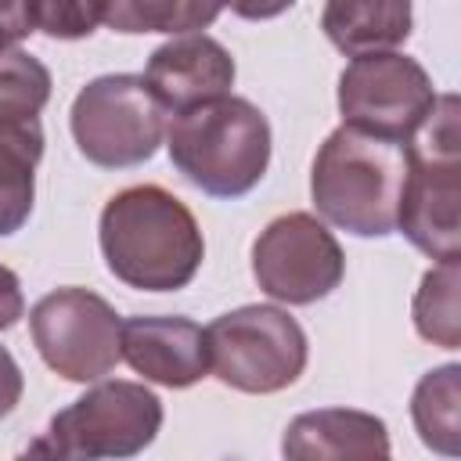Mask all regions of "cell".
Masks as SVG:
<instances>
[{
  "mask_svg": "<svg viewBox=\"0 0 461 461\" xmlns=\"http://www.w3.org/2000/svg\"><path fill=\"white\" fill-rule=\"evenodd\" d=\"M43 151L0 144V238L25 227L36 198V162Z\"/></svg>",
  "mask_w": 461,
  "mask_h": 461,
  "instance_id": "d6986e66",
  "label": "cell"
},
{
  "mask_svg": "<svg viewBox=\"0 0 461 461\" xmlns=\"http://www.w3.org/2000/svg\"><path fill=\"white\" fill-rule=\"evenodd\" d=\"M407 173L411 144L339 126L313 155L310 198L331 227L357 238H385L396 230Z\"/></svg>",
  "mask_w": 461,
  "mask_h": 461,
  "instance_id": "7a4b0ae2",
  "label": "cell"
},
{
  "mask_svg": "<svg viewBox=\"0 0 461 461\" xmlns=\"http://www.w3.org/2000/svg\"><path fill=\"white\" fill-rule=\"evenodd\" d=\"M79 155L101 169H130L148 162L166 137V112L144 76L112 72L90 79L68 112Z\"/></svg>",
  "mask_w": 461,
  "mask_h": 461,
  "instance_id": "52a82bcc",
  "label": "cell"
},
{
  "mask_svg": "<svg viewBox=\"0 0 461 461\" xmlns=\"http://www.w3.org/2000/svg\"><path fill=\"white\" fill-rule=\"evenodd\" d=\"M50 101V72L22 47L0 54V144L43 151L40 112Z\"/></svg>",
  "mask_w": 461,
  "mask_h": 461,
  "instance_id": "9a60e30c",
  "label": "cell"
},
{
  "mask_svg": "<svg viewBox=\"0 0 461 461\" xmlns=\"http://www.w3.org/2000/svg\"><path fill=\"white\" fill-rule=\"evenodd\" d=\"M234 76L238 68L230 50L205 32L173 36L169 43L151 50L144 68L148 90L155 94L162 112H173V115L198 108L205 101L227 97L234 86Z\"/></svg>",
  "mask_w": 461,
  "mask_h": 461,
  "instance_id": "8fae6325",
  "label": "cell"
},
{
  "mask_svg": "<svg viewBox=\"0 0 461 461\" xmlns=\"http://www.w3.org/2000/svg\"><path fill=\"white\" fill-rule=\"evenodd\" d=\"M252 277L270 299L310 306L342 285L346 256L324 220L310 212H285L252 241Z\"/></svg>",
  "mask_w": 461,
  "mask_h": 461,
  "instance_id": "30bf717a",
  "label": "cell"
},
{
  "mask_svg": "<svg viewBox=\"0 0 461 461\" xmlns=\"http://www.w3.org/2000/svg\"><path fill=\"white\" fill-rule=\"evenodd\" d=\"M32 29L47 32L50 40H83L97 25H104V4H76V0H43L25 4Z\"/></svg>",
  "mask_w": 461,
  "mask_h": 461,
  "instance_id": "ffe728a7",
  "label": "cell"
},
{
  "mask_svg": "<svg viewBox=\"0 0 461 461\" xmlns=\"http://www.w3.org/2000/svg\"><path fill=\"white\" fill-rule=\"evenodd\" d=\"M457 407H461V367L457 364L432 367L418 378L414 396H411V421H414L421 443L439 457L461 454Z\"/></svg>",
  "mask_w": 461,
  "mask_h": 461,
  "instance_id": "2e32d148",
  "label": "cell"
},
{
  "mask_svg": "<svg viewBox=\"0 0 461 461\" xmlns=\"http://www.w3.org/2000/svg\"><path fill=\"white\" fill-rule=\"evenodd\" d=\"M32 29V18H29V7L25 4H0V54L7 47H18Z\"/></svg>",
  "mask_w": 461,
  "mask_h": 461,
  "instance_id": "603a6c76",
  "label": "cell"
},
{
  "mask_svg": "<svg viewBox=\"0 0 461 461\" xmlns=\"http://www.w3.org/2000/svg\"><path fill=\"white\" fill-rule=\"evenodd\" d=\"M32 346L65 382H101L122 357V321L108 299L90 288H54L29 310Z\"/></svg>",
  "mask_w": 461,
  "mask_h": 461,
  "instance_id": "9c48e42d",
  "label": "cell"
},
{
  "mask_svg": "<svg viewBox=\"0 0 461 461\" xmlns=\"http://www.w3.org/2000/svg\"><path fill=\"white\" fill-rule=\"evenodd\" d=\"M25 313V295H22V281L11 267L0 263V331L14 328Z\"/></svg>",
  "mask_w": 461,
  "mask_h": 461,
  "instance_id": "44dd1931",
  "label": "cell"
},
{
  "mask_svg": "<svg viewBox=\"0 0 461 461\" xmlns=\"http://www.w3.org/2000/svg\"><path fill=\"white\" fill-rule=\"evenodd\" d=\"M209 371L238 393L270 396L299 382L310 342L303 324L270 303H249L220 313L205 328Z\"/></svg>",
  "mask_w": 461,
  "mask_h": 461,
  "instance_id": "8992f818",
  "label": "cell"
},
{
  "mask_svg": "<svg viewBox=\"0 0 461 461\" xmlns=\"http://www.w3.org/2000/svg\"><path fill=\"white\" fill-rule=\"evenodd\" d=\"M339 115L371 137L411 144L429 122L439 94L429 72L407 54H367L353 58L339 76Z\"/></svg>",
  "mask_w": 461,
  "mask_h": 461,
  "instance_id": "ba28073f",
  "label": "cell"
},
{
  "mask_svg": "<svg viewBox=\"0 0 461 461\" xmlns=\"http://www.w3.org/2000/svg\"><path fill=\"white\" fill-rule=\"evenodd\" d=\"M223 7L216 4H191V0H115L104 4V25L115 32H173L191 36L220 18Z\"/></svg>",
  "mask_w": 461,
  "mask_h": 461,
  "instance_id": "ac0fdd59",
  "label": "cell"
},
{
  "mask_svg": "<svg viewBox=\"0 0 461 461\" xmlns=\"http://www.w3.org/2000/svg\"><path fill=\"white\" fill-rule=\"evenodd\" d=\"M119 357L144 378L166 389H187L209 375L205 328L191 317H130L122 321Z\"/></svg>",
  "mask_w": 461,
  "mask_h": 461,
  "instance_id": "7c38bea8",
  "label": "cell"
},
{
  "mask_svg": "<svg viewBox=\"0 0 461 461\" xmlns=\"http://www.w3.org/2000/svg\"><path fill=\"white\" fill-rule=\"evenodd\" d=\"M22 393H25L22 367H18V360L0 346V418H7V414L18 407Z\"/></svg>",
  "mask_w": 461,
  "mask_h": 461,
  "instance_id": "7402d4cb",
  "label": "cell"
},
{
  "mask_svg": "<svg viewBox=\"0 0 461 461\" xmlns=\"http://www.w3.org/2000/svg\"><path fill=\"white\" fill-rule=\"evenodd\" d=\"M173 169L209 198L249 194L270 166V122L245 97H216L166 126Z\"/></svg>",
  "mask_w": 461,
  "mask_h": 461,
  "instance_id": "3957f363",
  "label": "cell"
},
{
  "mask_svg": "<svg viewBox=\"0 0 461 461\" xmlns=\"http://www.w3.org/2000/svg\"><path fill=\"white\" fill-rule=\"evenodd\" d=\"M321 29L346 58L389 54L411 36V4L403 0H331L321 11Z\"/></svg>",
  "mask_w": 461,
  "mask_h": 461,
  "instance_id": "5bb4252c",
  "label": "cell"
},
{
  "mask_svg": "<svg viewBox=\"0 0 461 461\" xmlns=\"http://www.w3.org/2000/svg\"><path fill=\"white\" fill-rule=\"evenodd\" d=\"M97 241L104 267L140 292L187 288L205 259L194 212L158 184H133L101 209Z\"/></svg>",
  "mask_w": 461,
  "mask_h": 461,
  "instance_id": "6da1fadb",
  "label": "cell"
},
{
  "mask_svg": "<svg viewBox=\"0 0 461 461\" xmlns=\"http://www.w3.org/2000/svg\"><path fill=\"white\" fill-rule=\"evenodd\" d=\"M162 429V400L140 382H97L14 461H130L144 454Z\"/></svg>",
  "mask_w": 461,
  "mask_h": 461,
  "instance_id": "277c9868",
  "label": "cell"
},
{
  "mask_svg": "<svg viewBox=\"0 0 461 461\" xmlns=\"http://www.w3.org/2000/svg\"><path fill=\"white\" fill-rule=\"evenodd\" d=\"M457 288H461V263H436L421 274V285L411 303L414 331L443 349L461 346V310H457Z\"/></svg>",
  "mask_w": 461,
  "mask_h": 461,
  "instance_id": "e0dca14e",
  "label": "cell"
},
{
  "mask_svg": "<svg viewBox=\"0 0 461 461\" xmlns=\"http://www.w3.org/2000/svg\"><path fill=\"white\" fill-rule=\"evenodd\" d=\"M457 169H461L457 97L443 94L429 122L411 140V173L396 212V230L436 263H454L461 252Z\"/></svg>",
  "mask_w": 461,
  "mask_h": 461,
  "instance_id": "5b68a950",
  "label": "cell"
},
{
  "mask_svg": "<svg viewBox=\"0 0 461 461\" xmlns=\"http://www.w3.org/2000/svg\"><path fill=\"white\" fill-rule=\"evenodd\" d=\"M285 461H389V429L357 407H321L295 414L281 436Z\"/></svg>",
  "mask_w": 461,
  "mask_h": 461,
  "instance_id": "4fadbf2b",
  "label": "cell"
}]
</instances>
